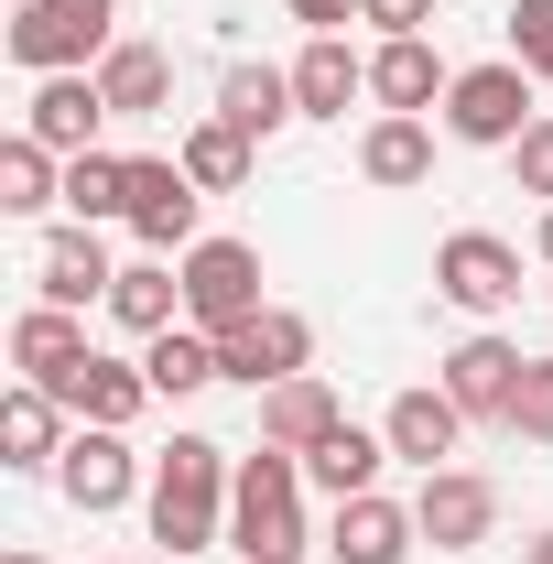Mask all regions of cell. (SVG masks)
<instances>
[{"instance_id": "cell-35", "label": "cell", "mask_w": 553, "mask_h": 564, "mask_svg": "<svg viewBox=\"0 0 553 564\" xmlns=\"http://www.w3.org/2000/svg\"><path fill=\"white\" fill-rule=\"evenodd\" d=\"M347 11H358V0H293V22H304V33H347Z\"/></svg>"}, {"instance_id": "cell-3", "label": "cell", "mask_w": 553, "mask_h": 564, "mask_svg": "<svg viewBox=\"0 0 553 564\" xmlns=\"http://www.w3.org/2000/svg\"><path fill=\"white\" fill-rule=\"evenodd\" d=\"M304 456H282V445H261V456H239V478H228V543H239V564L250 554H304Z\"/></svg>"}, {"instance_id": "cell-18", "label": "cell", "mask_w": 553, "mask_h": 564, "mask_svg": "<svg viewBox=\"0 0 553 564\" xmlns=\"http://www.w3.org/2000/svg\"><path fill=\"white\" fill-rule=\"evenodd\" d=\"M250 402H261V445H282V456H315V445L347 423V402L315 380V369H304V380H272V391H250Z\"/></svg>"}, {"instance_id": "cell-1", "label": "cell", "mask_w": 553, "mask_h": 564, "mask_svg": "<svg viewBox=\"0 0 553 564\" xmlns=\"http://www.w3.org/2000/svg\"><path fill=\"white\" fill-rule=\"evenodd\" d=\"M228 478H239V456H228V445L174 434V445L152 456V489H141L152 543H163V554H207L217 532H228Z\"/></svg>"}, {"instance_id": "cell-19", "label": "cell", "mask_w": 553, "mask_h": 564, "mask_svg": "<svg viewBox=\"0 0 553 564\" xmlns=\"http://www.w3.org/2000/svg\"><path fill=\"white\" fill-rule=\"evenodd\" d=\"M380 434H391V456L445 467V456H456V434H467V413H456V391H445V380H413V391H391Z\"/></svg>"}, {"instance_id": "cell-39", "label": "cell", "mask_w": 553, "mask_h": 564, "mask_svg": "<svg viewBox=\"0 0 553 564\" xmlns=\"http://www.w3.org/2000/svg\"><path fill=\"white\" fill-rule=\"evenodd\" d=\"M11 564H44V554H33V543H11Z\"/></svg>"}, {"instance_id": "cell-8", "label": "cell", "mask_w": 553, "mask_h": 564, "mask_svg": "<svg viewBox=\"0 0 553 564\" xmlns=\"http://www.w3.org/2000/svg\"><path fill=\"white\" fill-rule=\"evenodd\" d=\"M55 489H66V510H120V499L152 489V467L131 456V434H109V423H76L66 434V456H55Z\"/></svg>"}, {"instance_id": "cell-25", "label": "cell", "mask_w": 553, "mask_h": 564, "mask_svg": "<svg viewBox=\"0 0 553 564\" xmlns=\"http://www.w3.org/2000/svg\"><path fill=\"white\" fill-rule=\"evenodd\" d=\"M141 369H152V402H196L207 380H228L207 326H163V337H141Z\"/></svg>"}, {"instance_id": "cell-36", "label": "cell", "mask_w": 553, "mask_h": 564, "mask_svg": "<svg viewBox=\"0 0 553 564\" xmlns=\"http://www.w3.org/2000/svg\"><path fill=\"white\" fill-rule=\"evenodd\" d=\"M532 250H543V261H553V207H543V228H532Z\"/></svg>"}, {"instance_id": "cell-6", "label": "cell", "mask_w": 553, "mask_h": 564, "mask_svg": "<svg viewBox=\"0 0 553 564\" xmlns=\"http://www.w3.org/2000/svg\"><path fill=\"white\" fill-rule=\"evenodd\" d=\"M434 293L456 315H510L521 304V250L499 228H456V239H434Z\"/></svg>"}, {"instance_id": "cell-34", "label": "cell", "mask_w": 553, "mask_h": 564, "mask_svg": "<svg viewBox=\"0 0 553 564\" xmlns=\"http://www.w3.org/2000/svg\"><path fill=\"white\" fill-rule=\"evenodd\" d=\"M358 22H380V33H423L434 0H358Z\"/></svg>"}, {"instance_id": "cell-23", "label": "cell", "mask_w": 553, "mask_h": 564, "mask_svg": "<svg viewBox=\"0 0 553 564\" xmlns=\"http://www.w3.org/2000/svg\"><path fill=\"white\" fill-rule=\"evenodd\" d=\"M217 120H239L250 141H272L282 120H304V109H293V66H250V55H239V66L217 76Z\"/></svg>"}, {"instance_id": "cell-7", "label": "cell", "mask_w": 553, "mask_h": 564, "mask_svg": "<svg viewBox=\"0 0 553 564\" xmlns=\"http://www.w3.org/2000/svg\"><path fill=\"white\" fill-rule=\"evenodd\" d=\"M250 315H261V250H250V239H196V250H185V326L228 337V326H250Z\"/></svg>"}, {"instance_id": "cell-28", "label": "cell", "mask_w": 553, "mask_h": 564, "mask_svg": "<svg viewBox=\"0 0 553 564\" xmlns=\"http://www.w3.org/2000/svg\"><path fill=\"white\" fill-rule=\"evenodd\" d=\"M44 207H66V152H44L33 131H11L0 141V217H44Z\"/></svg>"}, {"instance_id": "cell-33", "label": "cell", "mask_w": 553, "mask_h": 564, "mask_svg": "<svg viewBox=\"0 0 553 564\" xmlns=\"http://www.w3.org/2000/svg\"><path fill=\"white\" fill-rule=\"evenodd\" d=\"M510 174H521V196H543V207H553V109L510 141Z\"/></svg>"}, {"instance_id": "cell-30", "label": "cell", "mask_w": 553, "mask_h": 564, "mask_svg": "<svg viewBox=\"0 0 553 564\" xmlns=\"http://www.w3.org/2000/svg\"><path fill=\"white\" fill-rule=\"evenodd\" d=\"M66 217H76V228L131 217V152H76V163H66Z\"/></svg>"}, {"instance_id": "cell-37", "label": "cell", "mask_w": 553, "mask_h": 564, "mask_svg": "<svg viewBox=\"0 0 553 564\" xmlns=\"http://www.w3.org/2000/svg\"><path fill=\"white\" fill-rule=\"evenodd\" d=\"M532 564H553V532H532Z\"/></svg>"}, {"instance_id": "cell-22", "label": "cell", "mask_w": 553, "mask_h": 564, "mask_svg": "<svg viewBox=\"0 0 553 564\" xmlns=\"http://www.w3.org/2000/svg\"><path fill=\"white\" fill-rule=\"evenodd\" d=\"M358 174H369L380 196H413L423 174H434V131H423V120H402V109H380V120L358 131Z\"/></svg>"}, {"instance_id": "cell-17", "label": "cell", "mask_w": 553, "mask_h": 564, "mask_svg": "<svg viewBox=\"0 0 553 564\" xmlns=\"http://www.w3.org/2000/svg\"><path fill=\"white\" fill-rule=\"evenodd\" d=\"M413 543H423V521L402 510V499H380V489L337 499V521H326V554H337V564H402Z\"/></svg>"}, {"instance_id": "cell-15", "label": "cell", "mask_w": 553, "mask_h": 564, "mask_svg": "<svg viewBox=\"0 0 553 564\" xmlns=\"http://www.w3.org/2000/svg\"><path fill=\"white\" fill-rule=\"evenodd\" d=\"M369 98V55L347 44V33H304V55H293V109L304 120H347Z\"/></svg>"}, {"instance_id": "cell-31", "label": "cell", "mask_w": 553, "mask_h": 564, "mask_svg": "<svg viewBox=\"0 0 553 564\" xmlns=\"http://www.w3.org/2000/svg\"><path fill=\"white\" fill-rule=\"evenodd\" d=\"M499 22H510V55H521V66L553 87V0H510Z\"/></svg>"}, {"instance_id": "cell-9", "label": "cell", "mask_w": 553, "mask_h": 564, "mask_svg": "<svg viewBox=\"0 0 553 564\" xmlns=\"http://www.w3.org/2000/svg\"><path fill=\"white\" fill-rule=\"evenodd\" d=\"M217 369H228L239 391H272V380H304V369H315V326H304L293 304H261L250 326H228V337H217Z\"/></svg>"}, {"instance_id": "cell-5", "label": "cell", "mask_w": 553, "mask_h": 564, "mask_svg": "<svg viewBox=\"0 0 553 564\" xmlns=\"http://www.w3.org/2000/svg\"><path fill=\"white\" fill-rule=\"evenodd\" d=\"M207 185L185 174V163H163V152H131V239L152 250V261H185L207 228Z\"/></svg>"}, {"instance_id": "cell-32", "label": "cell", "mask_w": 553, "mask_h": 564, "mask_svg": "<svg viewBox=\"0 0 553 564\" xmlns=\"http://www.w3.org/2000/svg\"><path fill=\"white\" fill-rule=\"evenodd\" d=\"M510 434H521V445H553V358H532V369H521V402H510Z\"/></svg>"}, {"instance_id": "cell-38", "label": "cell", "mask_w": 553, "mask_h": 564, "mask_svg": "<svg viewBox=\"0 0 553 564\" xmlns=\"http://www.w3.org/2000/svg\"><path fill=\"white\" fill-rule=\"evenodd\" d=\"M250 564H315V554H250Z\"/></svg>"}, {"instance_id": "cell-12", "label": "cell", "mask_w": 553, "mask_h": 564, "mask_svg": "<svg viewBox=\"0 0 553 564\" xmlns=\"http://www.w3.org/2000/svg\"><path fill=\"white\" fill-rule=\"evenodd\" d=\"M44 391H55L76 423H109V434H131V423L152 413V369H141V358H109V348H87L66 380H44Z\"/></svg>"}, {"instance_id": "cell-13", "label": "cell", "mask_w": 553, "mask_h": 564, "mask_svg": "<svg viewBox=\"0 0 553 564\" xmlns=\"http://www.w3.org/2000/svg\"><path fill=\"white\" fill-rule=\"evenodd\" d=\"M521 369H532V358L510 348V337H467V348H445V391H456V413H467V423H510Z\"/></svg>"}, {"instance_id": "cell-27", "label": "cell", "mask_w": 553, "mask_h": 564, "mask_svg": "<svg viewBox=\"0 0 553 564\" xmlns=\"http://www.w3.org/2000/svg\"><path fill=\"white\" fill-rule=\"evenodd\" d=\"M109 315H120L131 337H163V326H185V261H131V272L109 282Z\"/></svg>"}, {"instance_id": "cell-4", "label": "cell", "mask_w": 553, "mask_h": 564, "mask_svg": "<svg viewBox=\"0 0 553 564\" xmlns=\"http://www.w3.org/2000/svg\"><path fill=\"white\" fill-rule=\"evenodd\" d=\"M532 87H543V76L521 66V55L456 66V87H445V141H467V152H510V141L543 120V109H532Z\"/></svg>"}, {"instance_id": "cell-10", "label": "cell", "mask_w": 553, "mask_h": 564, "mask_svg": "<svg viewBox=\"0 0 553 564\" xmlns=\"http://www.w3.org/2000/svg\"><path fill=\"white\" fill-rule=\"evenodd\" d=\"M413 521H423V543H434V554H478L488 532H499V489H488L478 467H423Z\"/></svg>"}, {"instance_id": "cell-14", "label": "cell", "mask_w": 553, "mask_h": 564, "mask_svg": "<svg viewBox=\"0 0 553 564\" xmlns=\"http://www.w3.org/2000/svg\"><path fill=\"white\" fill-rule=\"evenodd\" d=\"M98 120H109V98H98V76H33V98H22V131L44 141V152H98Z\"/></svg>"}, {"instance_id": "cell-26", "label": "cell", "mask_w": 553, "mask_h": 564, "mask_svg": "<svg viewBox=\"0 0 553 564\" xmlns=\"http://www.w3.org/2000/svg\"><path fill=\"white\" fill-rule=\"evenodd\" d=\"M380 467H391V434H369V423H337V434L304 456V478H315L326 499H369V489H380Z\"/></svg>"}, {"instance_id": "cell-16", "label": "cell", "mask_w": 553, "mask_h": 564, "mask_svg": "<svg viewBox=\"0 0 553 564\" xmlns=\"http://www.w3.org/2000/svg\"><path fill=\"white\" fill-rule=\"evenodd\" d=\"M98 98H109V120H163V109H174V55L141 44V33H120V44L98 55Z\"/></svg>"}, {"instance_id": "cell-21", "label": "cell", "mask_w": 553, "mask_h": 564, "mask_svg": "<svg viewBox=\"0 0 553 564\" xmlns=\"http://www.w3.org/2000/svg\"><path fill=\"white\" fill-rule=\"evenodd\" d=\"M445 87H456V76L434 66V44H423V33H380V55H369V98H380V109L423 120V109H445Z\"/></svg>"}, {"instance_id": "cell-29", "label": "cell", "mask_w": 553, "mask_h": 564, "mask_svg": "<svg viewBox=\"0 0 553 564\" xmlns=\"http://www.w3.org/2000/svg\"><path fill=\"white\" fill-rule=\"evenodd\" d=\"M76 358H87V326H76L66 304H33V315L11 326V369H22V380H66Z\"/></svg>"}, {"instance_id": "cell-24", "label": "cell", "mask_w": 553, "mask_h": 564, "mask_svg": "<svg viewBox=\"0 0 553 564\" xmlns=\"http://www.w3.org/2000/svg\"><path fill=\"white\" fill-rule=\"evenodd\" d=\"M174 163H185V174H196V185H207V196H239V185H250V174H261V141L239 131V120H196V131L174 141Z\"/></svg>"}, {"instance_id": "cell-11", "label": "cell", "mask_w": 553, "mask_h": 564, "mask_svg": "<svg viewBox=\"0 0 553 564\" xmlns=\"http://www.w3.org/2000/svg\"><path fill=\"white\" fill-rule=\"evenodd\" d=\"M109 282H120V261H109V239L98 228H44V250H33V304H66V315H87V304H109Z\"/></svg>"}, {"instance_id": "cell-2", "label": "cell", "mask_w": 553, "mask_h": 564, "mask_svg": "<svg viewBox=\"0 0 553 564\" xmlns=\"http://www.w3.org/2000/svg\"><path fill=\"white\" fill-rule=\"evenodd\" d=\"M0 44L22 76H98V55L120 44V0H22Z\"/></svg>"}, {"instance_id": "cell-20", "label": "cell", "mask_w": 553, "mask_h": 564, "mask_svg": "<svg viewBox=\"0 0 553 564\" xmlns=\"http://www.w3.org/2000/svg\"><path fill=\"white\" fill-rule=\"evenodd\" d=\"M55 456H66V402L44 380H11V402H0V467L55 478Z\"/></svg>"}, {"instance_id": "cell-40", "label": "cell", "mask_w": 553, "mask_h": 564, "mask_svg": "<svg viewBox=\"0 0 553 564\" xmlns=\"http://www.w3.org/2000/svg\"><path fill=\"white\" fill-rule=\"evenodd\" d=\"M11 11H22V0H11Z\"/></svg>"}]
</instances>
